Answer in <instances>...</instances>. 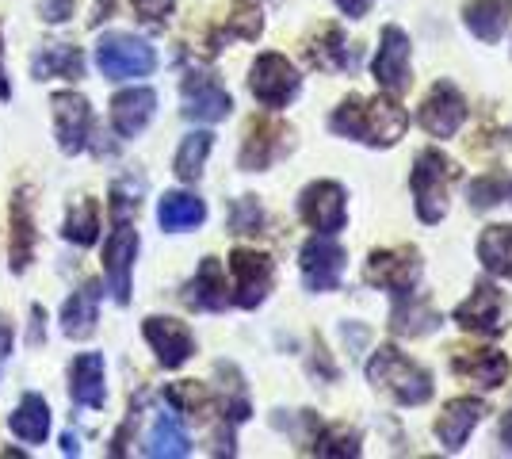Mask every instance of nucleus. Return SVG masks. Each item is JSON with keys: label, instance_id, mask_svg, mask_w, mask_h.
Masks as SVG:
<instances>
[{"label": "nucleus", "instance_id": "obj_1", "mask_svg": "<svg viewBox=\"0 0 512 459\" xmlns=\"http://www.w3.org/2000/svg\"><path fill=\"white\" fill-rule=\"evenodd\" d=\"M329 127L344 138H356L363 146H394L409 127V115L398 108L394 96H375V100H363V96H348L341 108L333 111Z\"/></svg>", "mask_w": 512, "mask_h": 459}, {"label": "nucleus", "instance_id": "obj_2", "mask_svg": "<svg viewBox=\"0 0 512 459\" xmlns=\"http://www.w3.org/2000/svg\"><path fill=\"white\" fill-rule=\"evenodd\" d=\"M367 379L379 391L390 394L394 402H402V406H425L428 398H432V375L421 364H413L409 356H402L394 345H383V349L371 356Z\"/></svg>", "mask_w": 512, "mask_h": 459}, {"label": "nucleus", "instance_id": "obj_3", "mask_svg": "<svg viewBox=\"0 0 512 459\" xmlns=\"http://www.w3.org/2000/svg\"><path fill=\"white\" fill-rule=\"evenodd\" d=\"M459 180V165L451 161L448 153L440 150H421L417 153V165H413V199H417V215L421 222H440L448 215V196H451V184Z\"/></svg>", "mask_w": 512, "mask_h": 459}, {"label": "nucleus", "instance_id": "obj_4", "mask_svg": "<svg viewBox=\"0 0 512 459\" xmlns=\"http://www.w3.org/2000/svg\"><path fill=\"white\" fill-rule=\"evenodd\" d=\"M96 66L107 81H134V77H150L153 66H157V54L146 39L111 31L96 46Z\"/></svg>", "mask_w": 512, "mask_h": 459}, {"label": "nucleus", "instance_id": "obj_5", "mask_svg": "<svg viewBox=\"0 0 512 459\" xmlns=\"http://www.w3.org/2000/svg\"><path fill=\"white\" fill-rule=\"evenodd\" d=\"M249 88H253V96L264 108L279 111L299 96L302 77L283 54H260L253 62V73H249Z\"/></svg>", "mask_w": 512, "mask_h": 459}, {"label": "nucleus", "instance_id": "obj_6", "mask_svg": "<svg viewBox=\"0 0 512 459\" xmlns=\"http://www.w3.org/2000/svg\"><path fill=\"white\" fill-rule=\"evenodd\" d=\"M230 272H234V295L230 303L256 310V306L268 299V291L276 284V264L268 253H256V249H234L230 257Z\"/></svg>", "mask_w": 512, "mask_h": 459}, {"label": "nucleus", "instance_id": "obj_7", "mask_svg": "<svg viewBox=\"0 0 512 459\" xmlns=\"http://www.w3.org/2000/svg\"><path fill=\"white\" fill-rule=\"evenodd\" d=\"M367 284L371 287H383V291H394V295H406L417 287L421 280V253L417 249H375L367 257V268H363Z\"/></svg>", "mask_w": 512, "mask_h": 459}, {"label": "nucleus", "instance_id": "obj_8", "mask_svg": "<svg viewBox=\"0 0 512 459\" xmlns=\"http://www.w3.org/2000/svg\"><path fill=\"white\" fill-rule=\"evenodd\" d=\"M299 215L306 226H314L318 234H337L348 222V199L337 180H318L310 184L299 199Z\"/></svg>", "mask_w": 512, "mask_h": 459}, {"label": "nucleus", "instance_id": "obj_9", "mask_svg": "<svg viewBox=\"0 0 512 459\" xmlns=\"http://www.w3.org/2000/svg\"><path fill=\"white\" fill-rule=\"evenodd\" d=\"M180 96H184V115L195 119V123H222V119L234 111L230 92L218 85L211 73H199V69H192V73L184 77Z\"/></svg>", "mask_w": 512, "mask_h": 459}, {"label": "nucleus", "instance_id": "obj_10", "mask_svg": "<svg viewBox=\"0 0 512 459\" xmlns=\"http://www.w3.org/2000/svg\"><path fill=\"white\" fill-rule=\"evenodd\" d=\"M299 264L310 291H333L344 276V249L333 241V234H318L302 245Z\"/></svg>", "mask_w": 512, "mask_h": 459}, {"label": "nucleus", "instance_id": "obj_11", "mask_svg": "<svg viewBox=\"0 0 512 459\" xmlns=\"http://www.w3.org/2000/svg\"><path fill=\"white\" fill-rule=\"evenodd\" d=\"M134 257H138V234L130 222H119L104 245V276L115 295V303H130V276H134Z\"/></svg>", "mask_w": 512, "mask_h": 459}, {"label": "nucleus", "instance_id": "obj_12", "mask_svg": "<svg viewBox=\"0 0 512 459\" xmlns=\"http://www.w3.org/2000/svg\"><path fill=\"white\" fill-rule=\"evenodd\" d=\"M54 134H58V150L81 153L92 134V104L81 92H58L54 96Z\"/></svg>", "mask_w": 512, "mask_h": 459}, {"label": "nucleus", "instance_id": "obj_13", "mask_svg": "<svg viewBox=\"0 0 512 459\" xmlns=\"http://www.w3.org/2000/svg\"><path fill=\"white\" fill-rule=\"evenodd\" d=\"M287 150H291V131L283 123H276V119H253L249 131H245V142H241V169L264 173Z\"/></svg>", "mask_w": 512, "mask_h": 459}, {"label": "nucleus", "instance_id": "obj_14", "mask_svg": "<svg viewBox=\"0 0 512 459\" xmlns=\"http://www.w3.org/2000/svg\"><path fill=\"white\" fill-rule=\"evenodd\" d=\"M463 123H467V100H463V92L451 85V81L432 85V92H428L425 104H421V127L432 138H451Z\"/></svg>", "mask_w": 512, "mask_h": 459}, {"label": "nucleus", "instance_id": "obj_15", "mask_svg": "<svg viewBox=\"0 0 512 459\" xmlns=\"http://www.w3.org/2000/svg\"><path fill=\"white\" fill-rule=\"evenodd\" d=\"M455 326L482 337H497L505 329V295L493 284H478L467 303H459L455 310Z\"/></svg>", "mask_w": 512, "mask_h": 459}, {"label": "nucleus", "instance_id": "obj_16", "mask_svg": "<svg viewBox=\"0 0 512 459\" xmlns=\"http://www.w3.org/2000/svg\"><path fill=\"white\" fill-rule=\"evenodd\" d=\"M375 81L390 96H402L413 81V73H409V35L402 27H386L383 31L379 54H375Z\"/></svg>", "mask_w": 512, "mask_h": 459}, {"label": "nucleus", "instance_id": "obj_17", "mask_svg": "<svg viewBox=\"0 0 512 459\" xmlns=\"http://www.w3.org/2000/svg\"><path fill=\"white\" fill-rule=\"evenodd\" d=\"M142 337L150 341V349L157 352V360H161V368H180L184 360H192L195 352V337L192 329L184 326V322H176V318H146L142 322Z\"/></svg>", "mask_w": 512, "mask_h": 459}, {"label": "nucleus", "instance_id": "obj_18", "mask_svg": "<svg viewBox=\"0 0 512 459\" xmlns=\"http://www.w3.org/2000/svg\"><path fill=\"white\" fill-rule=\"evenodd\" d=\"M157 115V92L153 88H123L111 100V127L119 138H138Z\"/></svg>", "mask_w": 512, "mask_h": 459}, {"label": "nucleus", "instance_id": "obj_19", "mask_svg": "<svg viewBox=\"0 0 512 459\" xmlns=\"http://www.w3.org/2000/svg\"><path fill=\"white\" fill-rule=\"evenodd\" d=\"M8 264L12 272L20 276L27 272V264L35 261V215H31V199H27V188H20L12 196V207H8Z\"/></svg>", "mask_w": 512, "mask_h": 459}, {"label": "nucleus", "instance_id": "obj_20", "mask_svg": "<svg viewBox=\"0 0 512 459\" xmlns=\"http://www.w3.org/2000/svg\"><path fill=\"white\" fill-rule=\"evenodd\" d=\"M451 372L459 375V379H470L474 387H501L505 379H509L512 364L505 352L497 349H470V352H455V360H451Z\"/></svg>", "mask_w": 512, "mask_h": 459}, {"label": "nucleus", "instance_id": "obj_21", "mask_svg": "<svg viewBox=\"0 0 512 459\" xmlns=\"http://www.w3.org/2000/svg\"><path fill=\"white\" fill-rule=\"evenodd\" d=\"M486 414V402L482 398H451L444 406V414L436 417V437L448 452H459L467 437L474 433V425Z\"/></svg>", "mask_w": 512, "mask_h": 459}, {"label": "nucleus", "instance_id": "obj_22", "mask_svg": "<svg viewBox=\"0 0 512 459\" xmlns=\"http://www.w3.org/2000/svg\"><path fill=\"white\" fill-rule=\"evenodd\" d=\"M69 394H73L77 406L104 410L107 383H104V356H100V352H81V356L69 364Z\"/></svg>", "mask_w": 512, "mask_h": 459}, {"label": "nucleus", "instance_id": "obj_23", "mask_svg": "<svg viewBox=\"0 0 512 459\" xmlns=\"http://www.w3.org/2000/svg\"><path fill=\"white\" fill-rule=\"evenodd\" d=\"M62 333L73 337V341H85L96 329V318H100V284H85L77 287L69 299L62 303Z\"/></svg>", "mask_w": 512, "mask_h": 459}, {"label": "nucleus", "instance_id": "obj_24", "mask_svg": "<svg viewBox=\"0 0 512 459\" xmlns=\"http://www.w3.org/2000/svg\"><path fill=\"white\" fill-rule=\"evenodd\" d=\"M463 23L482 43H501L512 23V0H470L463 8Z\"/></svg>", "mask_w": 512, "mask_h": 459}, {"label": "nucleus", "instance_id": "obj_25", "mask_svg": "<svg viewBox=\"0 0 512 459\" xmlns=\"http://www.w3.org/2000/svg\"><path fill=\"white\" fill-rule=\"evenodd\" d=\"M35 81H54V77H62V81H81L85 77V54L77 50L73 43H46L39 50V58H35Z\"/></svg>", "mask_w": 512, "mask_h": 459}, {"label": "nucleus", "instance_id": "obj_26", "mask_svg": "<svg viewBox=\"0 0 512 459\" xmlns=\"http://www.w3.org/2000/svg\"><path fill=\"white\" fill-rule=\"evenodd\" d=\"M226 291H230V287H226L222 264L214 261V257H203L195 280L188 284V303H192L195 310H226V306H230V295H226Z\"/></svg>", "mask_w": 512, "mask_h": 459}, {"label": "nucleus", "instance_id": "obj_27", "mask_svg": "<svg viewBox=\"0 0 512 459\" xmlns=\"http://www.w3.org/2000/svg\"><path fill=\"white\" fill-rule=\"evenodd\" d=\"M203 219H207V207H203V199L192 196V192H165L161 203H157V222H161V230H169V234L195 230V226H203Z\"/></svg>", "mask_w": 512, "mask_h": 459}, {"label": "nucleus", "instance_id": "obj_28", "mask_svg": "<svg viewBox=\"0 0 512 459\" xmlns=\"http://www.w3.org/2000/svg\"><path fill=\"white\" fill-rule=\"evenodd\" d=\"M8 429L23 444H43L50 437V406H46L43 394H23L20 406L8 414Z\"/></svg>", "mask_w": 512, "mask_h": 459}, {"label": "nucleus", "instance_id": "obj_29", "mask_svg": "<svg viewBox=\"0 0 512 459\" xmlns=\"http://www.w3.org/2000/svg\"><path fill=\"white\" fill-rule=\"evenodd\" d=\"M390 326H394V333H398V337H425L428 329L440 326V314L428 306V299H421V295L406 291V295H398V306H394Z\"/></svg>", "mask_w": 512, "mask_h": 459}, {"label": "nucleus", "instance_id": "obj_30", "mask_svg": "<svg viewBox=\"0 0 512 459\" xmlns=\"http://www.w3.org/2000/svg\"><path fill=\"white\" fill-rule=\"evenodd\" d=\"M192 452V440L184 433V425L176 421V414H161L153 421L150 437H146V456L157 459H180Z\"/></svg>", "mask_w": 512, "mask_h": 459}, {"label": "nucleus", "instance_id": "obj_31", "mask_svg": "<svg viewBox=\"0 0 512 459\" xmlns=\"http://www.w3.org/2000/svg\"><path fill=\"white\" fill-rule=\"evenodd\" d=\"M478 261L490 268L493 276L512 280V226H486L478 238Z\"/></svg>", "mask_w": 512, "mask_h": 459}, {"label": "nucleus", "instance_id": "obj_32", "mask_svg": "<svg viewBox=\"0 0 512 459\" xmlns=\"http://www.w3.org/2000/svg\"><path fill=\"white\" fill-rule=\"evenodd\" d=\"M211 150H214V134L211 131L188 134V138L180 142V150H176V176H180L184 184H195V180L203 176V165H207Z\"/></svg>", "mask_w": 512, "mask_h": 459}, {"label": "nucleus", "instance_id": "obj_33", "mask_svg": "<svg viewBox=\"0 0 512 459\" xmlns=\"http://www.w3.org/2000/svg\"><path fill=\"white\" fill-rule=\"evenodd\" d=\"M62 238L73 241V245H92V241L100 238V207H96V199H77L69 207Z\"/></svg>", "mask_w": 512, "mask_h": 459}, {"label": "nucleus", "instance_id": "obj_34", "mask_svg": "<svg viewBox=\"0 0 512 459\" xmlns=\"http://www.w3.org/2000/svg\"><path fill=\"white\" fill-rule=\"evenodd\" d=\"M310 66L325 69V73H337V69H344L352 58H348V46H344V35L341 27H325L318 39L310 43Z\"/></svg>", "mask_w": 512, "mask_h": 459}, {"label": "nucleus", "instance_id": "obj_35", "mask_svg": "<svg viewBox=\"0 0 512 459\" xmlns=\"http://www.w3.org/2000/svg\"><path fill=\"white\" fill-rule=\"evenodd\" d=\"M467 203L474 207V211H490V207L512 203V176L490 173V176H478V180H470Z\"/></svg>", "mask_w": 512, "mask_h": 459}, {"label": "nucleus", "instance_id": "obj_36", "mask_svg": "<svg viewBox=\"0 0 512 459\" xmlns=\"http://www.w3.org/2000/svg\"><path fill=\"white\" fill-rule=\"evenodd\" d=\"M314 456H360V437L348 429H321L314 437Z\"/></svg>", "mask_w": 512, "mask_h": 459}, {"label": "nucleus", "instance_id": "obj_37", "mask_svg": "<svg viewBox=\"0 0 512 459\" xmlns=\"http://www.w3.org/2000/svg\"><path fill=\"white\" fill-rule=\"evenodd\" d=\"M165 398H169L176 410H184V414L192 417H203L207 406H211V394L203 391L199 383H172L169 391H165Z\"/></svg>", "mask_w": 512, "mask_h": 459}, {"label": "nucleus", "instance_id": "obj_38", "mask_svg": "<svg viewBox=\"0 0 512 459\" xmlns=\"http://www.w3.org/2000/svg\"><path fill=\"white\" fill-rule=\"evenodd\" d=\"M260 226H264L260 203H256L253 196L234 199V207H230V230H234V234H260Z\"/></svg>", "mask_w": 512, "mask_h": 459}, {"label": "nucleus", "instance_id": "obj_39", "mask_svg": "<svg viewBox=\"0 0 512 459\" xmlns=\"http://www.w3.org/2000/svg\"><path fill=\"white\" fill-rule=\"evenodd\" d=\"M260 31H264L260 8H256V4H237L234 16H230V31H226V35H237V39H256Z\"/></svg>", "mask_w": 512, "mask_h": 459}, {"label": "nucleus", "instance_id": "obj_40", "mask_svg": "<svg viewBox=\"0 0 512 459\" xmlns=\"http://www.w3.org/2000/svg\"><path fill=\"white\" fill-rule=\"evenodd\" d=\"M130 4H134L138 20L150 23V27H165L172 16V8H176V0H130Z\"/></svg>", "mask_w": 512, "mask_h": 459}, {"label": "nucleus", "instance_id": "obj_41", "mask_svg": "<svg viewBox=\"0 0 512 459\" xmlns=\"http://www.w3.org/2000/svg\"><path fill=\"white\" fill-rule=\"evenodd\" d=\"M138 196H142V184H134V188H127L123 180L111 188V211H115V219L123 222L130 219L134 211H138Z\"/></svg>", "mask_w": 512, "mask_h": 459}, {"label": "nucleus", "instance_id": "obj_42", "mask_svg": "<svg viewBox=\"0 0 512 459\" xmlns=\"http://www.w3.org/2000/svg\"><path fill=\"white\" fill-rule=\"evenodd\" d=\"M39 12H43L46 23H65L73 16V0H43Z\"/></svg>", "mask_w": 512, "mask_h": 459}, {"label": "nucleus", "instance_id": "obj_43", "mask_svg": "<svg viewBox=\"0 0 512 459\" xmlns=\"http://www.w3.org/2000/svg\"><path fill=\"white\" fill-rule=\"evenodd\" d=\"M27 341L43 345V306H31V326H27Z\"/></svg>", "mask_w": 512, "mask_h": 459}, {"label": "nucleus", "instance_id": "obj_44", "mask_svg": "<svg viewBox=\"0 0 512 459\" xmlns=\"http://www.w3.org/2000/svg\"><path fill=\"white\" fill-rule=\"evenodd\" d=\"M337 8H341L348 20H360V16H367L371 0H337Z\"/></svg>", "mask_w": 512, "mask_h": 459}, {"label": "nucleus", "instance_id": "obj_45", "mask_svg": "<svg viewBox=\"0 0 512 459\" xmlns=\"http://www.w3.org/2000/svg\"><path fill=\"white\" fill-rule=\"evenodd\" d=\"M115 12V0H96V8H92V16H88V23H104L107 16Z\"/></svg>", "mask_w": 512, "mask_h": 459}, {"label": "nucleus", "instance_id": "obj_46", "mask_svg": "<svg viewBox=\"0 0 512 459\" xmlns=\"http://www.w3.org/2000/svg\"><path fill=\"white\" fill-rule=\"evenodd\" d=\"M8 352H12V329H8V322L0 318V364L8 360Z\"/></svg>", "mask_w": 512, "mask_h": 459}, {"label": "nucleus", "instance_id": "obj_47", "mask_svg": "<svg viewBox=\"0 0 512 459\" xmlns=\"http://www.w3.org/2000/svg\"><path fill=\"white\" fill-rule=\"evenodd\" d=\"M12 96V85H8V69H4V35H0V100Z\"/></svg>", "mask_w": 512, "mask_h": 459}, {"label": "nucleus", "instance_id": "obj_48", "mask_svg": "<svg viewBox=\"0 0 512 459\" xmlns=\"http://www.w3.org/2000/svg\"><path fill=\"white\" fill-rule=\"evenodd\" d=\"M501 444H505V448L512 452V410L501 417Z\"/></svg>", "mask_w": 512, "mask_h": 459}, {"label": "nucleus", "instance_id": "obj_49", "mask_svg": "<svg viewBox=\"0 0 512 459\" xmlns=\"http://www.w3.org/2000/svg\"><path fill=\"white\" fill-rule=\"evenodd\" d=\"M62 444H65V452H69V456H77V452H81V448H77V437H73V433H65Z\"/></svg>", "mask_w": 512, "mask_h": 459}]
</instances>
